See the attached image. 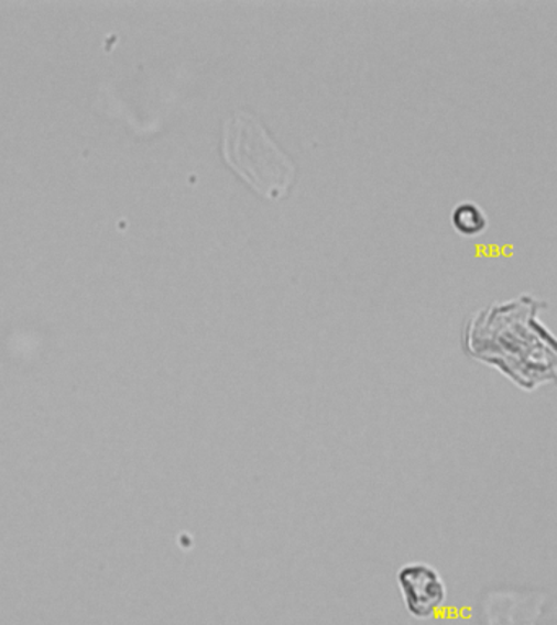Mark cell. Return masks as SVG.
Listing matches in <instances>:
<instances>
[{
  "label": "cell",
  "mask_w": 557,
  "mask_h": 625,
  "mask_svg": "<svg viewBox=\"0 0 557 625\" xmlns=\"http://www.w3.org/2000/svg\"><path fill=\"white\" fill-rule=\"evenodd\" d=\"M222 151L227 165L266 199H282L294 185V160L254 114L237 111L226 121Z\"/></svg>",
  "instance_id": "cell-1"
},
{
  "label": "cell",
  "mask_w": 557,
  "mask_h": 625,
  "mask_svg": "<svg viewBox=\"0 0 557 625\" xmlns=\"http://www.w3.org/2000/svg\"><path fill=\"white\" fill-rule=\"evenodd\" d=\"M451 220H454L455 229L461 234H468V237L481 233L485 229V223H488L484 212L471 202H463L455 207Z\"/></svg>",
  "instance_id": "cell-3"
},
{
  "label": "cell",
  "mask_w": 557,
  "mask_h": 625,
  "mask_svg": "<svg viewBox=\"0 0 557 625\" xmlns=\"http://www.w3.org/2000/svg\"><path fill=\"white\" fill-rule=\"evenodd\" d=\"M396 582L404 607L416 619H429L447 600L444 579L429 563L414 562L401 567Z\"/></svg>",
  "instance_id": "cell-2"
}]
</instances>
